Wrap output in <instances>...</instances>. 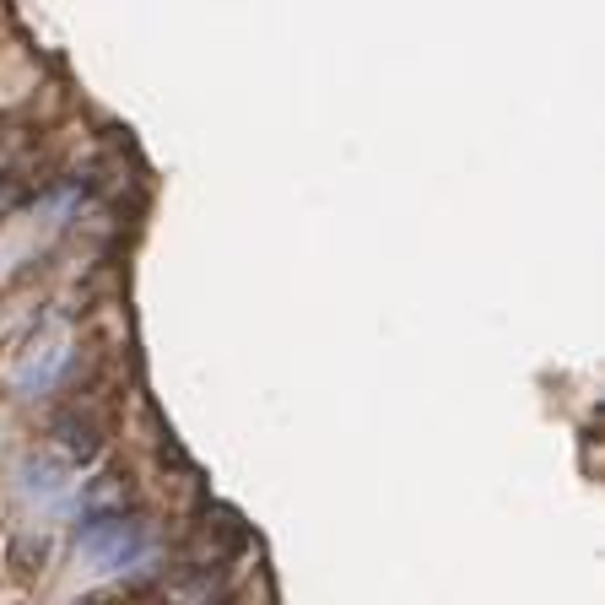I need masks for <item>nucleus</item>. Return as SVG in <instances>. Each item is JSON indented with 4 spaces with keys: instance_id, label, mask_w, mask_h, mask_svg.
Listing matches in <instances>:
<instances>
[{
    "instance_id": "f257e3e1",
    "label": "nucleus",
    "mask_w": 605,
    "mask_h": 605,
    "mask_svg": "<svg viewBox=\"0 0 605 605\" xmlns=\"http://www.w3.org/2000/svg\"><path fill=\"white\" fill-rule=\"evenodd\" d=\"M81 552H87L97 568H124V563H135V557L146 552V536H141V525H130V519H92V525L81 530Z\"/></svg>"
},
{
    "instance_id": "f03ea898",
    "label": "nucleus",
    "mask_w": 605,
    "mask_h": 605,
    "mask_svg": "<svg viewBox=\"0 0 605 605\" xmlns=\"http://www.w3.org/2000/svg\"><path fill=\"white\" fill-rule=\"evenodd\" d=\"M65 362H70V352H65V346H49V352H32V357L22 362V373H16V395H27V400H32V395H49Z\"/></svg>"
},
{
    "instance_id": "7ed1b4c3",
    "label": "nucleus",
    "mask_w": 605,
    "mask_h": 605,
    "mask_svg": "<svg viewBox=\"0 0 605 605\" xmlns=\"http://www.w3.org/2000/svg\"><path fill=\"white\" fill-rule=\"evenodd\" d=\"M22 492H27V498H43V503L60 498V471H54L49 460H27V465H22Z\"/></svg>"
}]
</instances>
